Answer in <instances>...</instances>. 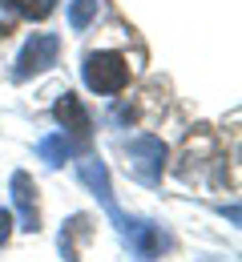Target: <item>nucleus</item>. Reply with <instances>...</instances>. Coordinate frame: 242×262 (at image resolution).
I'll use <instances>...</instances> for the list:
<instances>
[{
	"mask_svg": "<svg viewBox=\"0 0 242 262\" xmlns=\"http://www.w3.org/2000/svg\"><path fill=\"white\" fill-rule=\"evenodd\" d=\"M121 238L129 242V250L138 254V262H153L158 250H162V234H158L153 222H145V218H129V226L121 230Z\"/></svg>",
	"mask_w": 242,
	"mask_h": 262,
	"instance_id": "nucleus-6",
	"label": "nucleus"
},
{
	"mask_svg": "<svg viewBox=\"0 0 242 262\" xmlns=\"http://www.w3.org/2000/svg\"><path fill=\"white\" fill-rule=\"evenodd\" d=\"M81 77L93 93H121L129 85V65L121 53H89L81 65Z\"/></svg>",
	"mask_w": 242,
	"mask_h": 262,
	"instance_id": "nucleus-2",
	"label": "nucleus"
},
{
	"mask_svg": "<svg viewBox=\"0 0 242 262\" xmlns=\"http://www.w3.org/2000/svg\"><path fill=\"white\" fill-rule=\"evenodd\" d=\"M53 113H57V121L77 137V145H85V141H89V129H93V125H89V113H85V105L73 97V93H61L57 105H53Z\"/></svg>",
	"mask_w": 242,
	"mask_h": 262,
	"instance_id": "nucleus-7",
	"label": "nucleus"
},
{
	"mask_svg": "<svg viewBox=\"0 0 242 262\" xmlns=\"http://www.w3.org/2000/svg\"><path fill=\"white\" fill-rule=\"evenodd\" d=\"M12 4V12H20V16H29V20H45L53 8H57V0H8Z\"/></svg>",
	"mask_w": 242,
	"mask_h": 262,
	"instance_id": "nucleus-11",
	"label": "nucleus"
},
{
	"mask_svg": "<svg viewBox=\"0 0 242 262\" xmlns=\"http://www.w3.org/2000/svg\"><path fill=\"white\" fill-rule=\"evenodd\" d=\"M57 53H61V40L53 33H33L25 40L20 57H16V69H12V81H29L36 73H45L49 65H57Z\"/></svg>",
	"mask_w": 242,
	"mask_h": 262,
	"instance_id": "nucleus-4",
	"label": "nucleus"
},
{
	"mask_svg": "<svg viewBox=\"0 0 242 262\" xmlns=\"http://www.w3.org/2000/svg\"><path fill=\"white\" fill-rule=\"evenodd\" d=\"M77 178H81V186H85L89 194L101 202V210L109 214L113 226L117 230L129 226V218L121 214V206H117V198H113V182H109V169H105L101 158H81V162H77Z\"/></svg>",
	"mask_w": 242,
	"mask_h": 262,
	"instance_id": "nucleus-3",
	"label": "nucleus"
},
{
	"mask_svg": "<svg viewBox=\"0 0 242 262\" xmlns=\"http://www.w3.org/2000/svg\"><path fill=\"white\" fill-rule=\"evenodd\" d=\"M69 154H73V141L65 137V133H49V137H40V141H36V158H40L45 165H53V169H57V165H65Z\"/></svg>",
	"mask_w": 242,
	"mask_h": 262,
	"instance_id": "nucleus-8",
	"label": "nucleus"
},
{
	"mask_svg": "<svg viewBox=\"0 0 242 262\" xmlns=\"http://www.w3.org/2000/svg\"><path fill=\"white\" fill-rule=\"evenodd\" d=\"M89 234V218L85 214H77V218H69L65 222V230H61V254H65V262H81L77 258V242Z\"/></svg>",
	"mask_w": 242,
	"mask_h": 262,
	"instance_id": "nucleus-9",
	"label": "nucleus"
},
{
	"mask_svg": "<svg viewBox=\"0 0 242 262\" xmlns=\"http://www.w3.org/2000/svg\"><path fill=\"white\" fill-rule=\"evenodd\" d=\"M121 149H125L129 173L138 178L141 186H162V173H166V145H162V137L141 133L134 141H125Z\"/></svg>",
	"mask_w": 242,
	"mask_h": 262,
	"instance_id": "nucleus-1",
	"label": "nucleus"
},
{
	"mask_svg": "<svg viewBox=\"0 0 242 262\" xmlns=\"http://www.w3.org/2000/svg\"><path fill=\"white\" fill-rule=\"evenodd\" d=\"M8 190H12V206H16V214H20V230L36 234V230H40V206H36L33 178H29L25 169H16L12 182H8Z\"/></svg>",
	"mask_w": 242,
	"mask_h": 262,
	"instance_id": "nucleus-5",
	"label": "nucleus"
},
{
	"mask_svg": "<svg viewBox=\"0 0 242 262\" xmlns=\"http://www.w3.org/2000/svg\"><path fill=\"white\" fill-rule=\"evenodd\" d=\"M93 16H97V0H73V4H69V29H73V33L89 29Z\"/></svg>",
	"mask_w": 242,
	"mask_h": 262,
	"instance_id": "nucleus-10",
	"label": "nucleus"
},
{
	"mask_svg": "<svg viewBox=\"0 0 242 262\" xmlns=\"http://www.w3.org/2000/svg\"><path fill=\"white\" fill-rule=\"evenodd\" d=\"M8 234H12V214H8V210H0V246L8 242Z\"/></svg>",
	"mask_w": 242,
	"mask_h": 262,
	"instance_id": "nucleus-12",
	"label": "nucleus"
}]
</instances>
